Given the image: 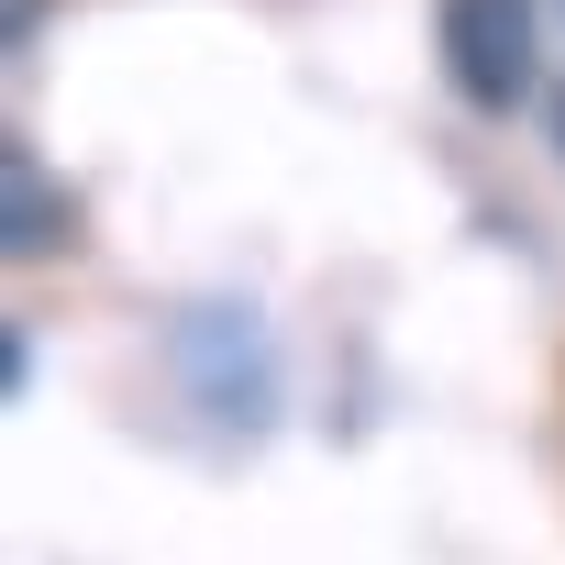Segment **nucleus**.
I'll use <instances>...</instances> for the list:
<instances>
[{
	"mask_svg": "<svg viewBox=\"0 0 565 565\" xmlns=\"http://www.w3.org/2000/svg\"><path fill=\"white\" fill-rule=\"evenodd\" d=\"M444 78L466 111H521L532 100V0H433Z\"/></svg>",
	"mask_w": 565,
	"mask_h": 565,
	"instance_id": "nucleus-1",
	"label": "nucleus"
},
{
	"mask_svg": "<svg viewBox=\"0 0 565 565\" xmlns=\"http://www.w3.org/2000/svg\"><path fill=\"white\" fill-rule=\"evenodd\" d=\"M0 211H12V255H56L67 244V200L45 189L34 145H0Z\"/></svg>",
	"mask_w": 565,
	"mask_h": 565,
	"instance_id": "nucleus-2",
	"label": "nucleus"
},
{
	"mask_svg": "<svg viewBox=\"0 0 565 565\" xmlns=\"http://www.w3.org/2000/svg\"><path fill=\"white\" fill-rule=\"evenodd\" d=\"M34 23H45V0H12V56L34 45Z\"/></svg>",
	"mask_w": 565,
	"mask_h": 565,
	"instance_id": "nucleus-3",
	"label": "nucleus"
},
{
	"mask_svg": "<svg viewBox=\"0 0 565 565\" xmlns=\"http://www.w3.org/2000/svg\"><path fill=\"white\" fill-rule=\"evenodd\" d=\"M554 134H565V100H554Z\"/></svg>",
	"mask_w": 565,
	"mask_h": 565,
	"instance_id": "nucleus-4",
	"label": "nucleus"
}]
</instances>
